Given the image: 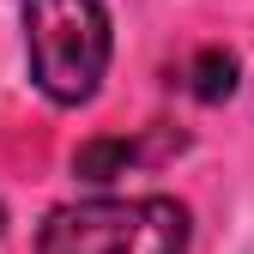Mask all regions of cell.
<instances>
[{
  "label": "cell",
  "mask_w": 254,
  "mask_h": 254,
  "mask_svg": "<svg viewBox=\"0 0 254 254\" xmlns=\"http://www.w3.org/2000/svg\"><path fill=\"white\" fill-rule=\"evenodd\" d=\"M188 91H194L200 103H224L230 91H236V55H224V49H200L194 67H188Z\"/></svg>",
  "instance_id": "4"
},
{
  "label": "cell",
  "mask_w": 254,
  "mask_h": 254,
  "mask_svg": "<svg viewBox=\"0 0 254 254\" xmlns=\"http://www.w3.org/2000/svg\"><path fill=\"white\" fill-rule=\"evenodd\" d=\"M0 230H6V206H0Z\"/></svg>",
  "instance_id": "5"
},
{
  "label": "cell",
  "mask_w": 254,
  "mask_h": 254,
  "mask_svg": "<svg viewBox=\"0 0 254 254\" xmlns=\"http://www.w3.org/2000/svg\"><path fill=\"white\" fill-rule=\"evenodd\" d=\"M139 157V145H127V139H85L79 157H73V176L91 182V188H103L115 176H127V164Z\"/></svg>",
  "instance_id": "3"
},
{
  "label": "cell",
  "mask_w": 254,
  "mask_h": 254,
  "mask_svg": "<svg viewBox=\"0 0 254 254\" xmlns=\"http://www.w3.org/2000/svg\"><path fill=\"white\" fill-rule=\"evenodd\" d=\"M30 79L55 103L97 97L109 67V12L103 0H24Z\"/></svg>",
  "instance_id": "1"
},
{
  "label": "cell",
  "mask_w": 254,
  "mask_h": 254,
  "mask_svg": "<svg viewBox=\"0 0 254 254\" xmlns=\"http://www.w3.org/2000/svg\"><path fill=\"white\" fill-rule=\"evenodd\" d=\"M182 248H188V212L170 194L61 206L37 236V254H182Z\"/></svg>",
  "instance_id": "2"
}]
</instances>
